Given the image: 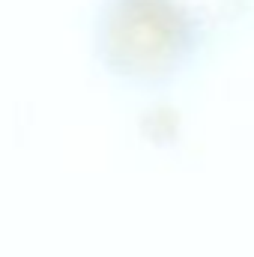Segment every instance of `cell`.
Wrapping results in <instances>:
<instances>
[{"label":"cell","instance_id":"1","mask_svg":"<svg viewBox=\"0 0 254 257\" xmlns=\"http://www.w3.org/2000/svg\"><path fill=\"white\" fill-rule=\"evenodd\" d=\"M177 30L159 0H105L96 21V51L108 72L132 81L165 75L177 60Z\"/></svg>","mask_w":254,"mask_h":257}]
</instances>
